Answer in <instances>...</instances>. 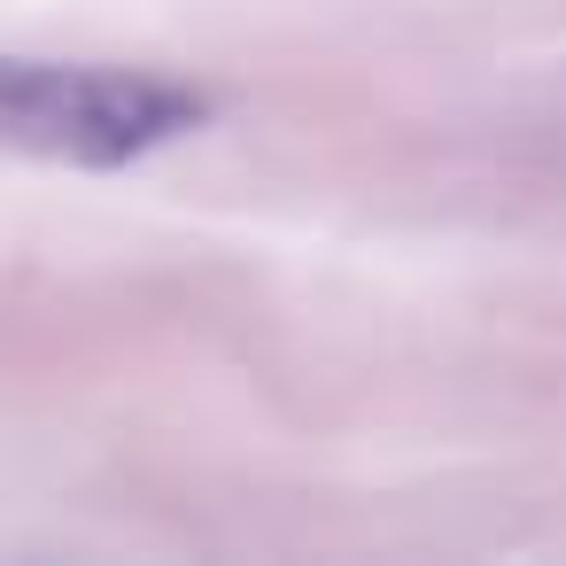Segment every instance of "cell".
I'll list each match as a JSON object with an SVG mask.
<instances>
[{
    "label": "cell",
    "instance_id": "obj_1",
    "mask_svg": "<svg viewBox=\"0 0 566 566\" xmlns=\"http://www.w3.org/2000/svg\"><path fill=\"white\" fill-rule=\"evenodd\" d=\"M210 117V94L156 78V71H117V63H32L0 55V148L9 156H48V164H133Z\"/></svg>",
    "mask_w": 566,
    "mask_h": 566
}]
</instances>
